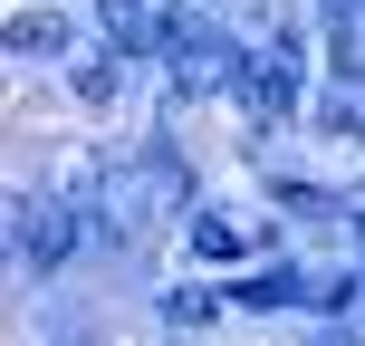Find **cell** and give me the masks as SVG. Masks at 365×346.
Listing matches in <instances>:
<instances>
[{
	"instance_id": "7",
	"label": "cell",
	"mask_w": 365,
	"mask_h": 346,
	"mask_svg": "<svg viewBox=\"0 0 365 346\" xmlns=\"http://www.w3.org/2000/svg\"><path fill=\"white\" fill-rule=\"evenodd\" d=\"M298 298H308V289H298L289 270H269V279H240V308H298Z\"/></svg>"
},
{
	"instance_id": "3",
	"label": "cell",
	"mask_w": 365,
	"mask_h": 346,
	"mask_svg": "<svg viewBox=\"0 0 365 346\" xmlns=\"http://www.w3.org/2000/svg\"><path fill=\"white\" fill-rule=\"evenodd\" d=\"M240 96H250L259 126H279V116L298 106V39H269V58H259V68H240Z\"/></svg>"
},
{
	"instance_id": "5",
	"label": "cell",
	"mask_w": 365,
	"mask_h": 346,
	"mask_svg": "<svg viewBox=\"0 0 365 346\" xmlns=\"http://www.w3.org/2000/svg\"><path fill=\"white\" fill-rule=\"evenodd\" d=\"M96 29H106L115 49H164V19H154V0H96Z\"/></svg>"
},
{
	"instance_id": "10",
	"label": "cell",
	"mask_w": 365,
	"mask_h": 346,
	"mask_svg": "<svg viewBox=\"0 0 365 346\" xmlns=\"http://www.w3.org/2000/svg\"><path fill=\"white\" fill-rule=\"evenodd\" d=\"M327 221H346V231L365 240V193H336V202H327Z\"/></svg>"
},
{
	"instance_id": "4",
	"label": "cell",
	"mask_w": 365,
	"mask_h": 346,
	"mask_svg": "<svg viewBox=\"0 0 365 346\" xmlns=\"http://www.w3.org/2000/svg\"><path fill=\"white\" fill-rule=\"evenodd\" d=\"M317 116L365 135V58H356V39H336V77H327V96H317Z\"/></svg>"
},
{
	"instance_id": "1",
	"label": "cell",
	"mask_w": 365,
	"mask_h": 346,
	"mask_svg": "<svg viewBox=\"0 0 365 346\" xmlns=\"http://www.w3.org/2000/svg\"><path fill=\"white\" fill-rule=\"evenodd\" d=\"M77 240H87V212L77 202H10V260L19 270H58Z\"/></svg>"
},
{
	"instance_id": "9",
	"label": "cell",
	"mask_w": 365,
	"mask_h": 346,
	"mask_svg": "<svg viewBox=\"0 0 365 346\" xmlns=\"http://www.w3.org/2000/svg\"><path fill=\"white\" fill-rule=\"evenodd\" d=\"M10 49H19V58L58 49V19H48V10H19V19H10Z\"/></svg>"
},
{
	"instance_id": "11",
	"label": "cell",
	"mask_w": 365,
	"mask_h": 346,
	"mask_svg": "<svg viewBox=\"0 0 365 346\" xmlns=\"http://www.w3.org/2000/svg\"><path fill=\"white\" fill-rule=\"evenodd\" d=\"M317 346H346V337H317Z\"/></svg>"
},
{
	"instance_id": "8",
	"label": "cell",
	"mask_w": 365,
	"mask_h": 346,
	"mask_svg": "<svg viewBox=\"0 0 365 346\" xmlns=\"http://www.w3.org/2000/svg\"><path fill=\"white\" fill-rule=\"evenodd\" d=\"M77 96H87V106H115V96H125V68H115V58H87V68H77Z\"/></svg>"
},
{
	"instance_id": "2",
	"label": "cell",
	"mask_w": 365,
	"mask_h": 346,
	"mask_svg": "<svg viewBox=\"0 0 365 346\" xmlns=\"http://www.w3.org/2000/svg\"><path fill=\"white\" fill-rule=\"evenodd\" d=\"M164 58H173V96H212V87H240V58L221 49L212 29H182V19H164Z\"/></svg>"
},
{
	"instance_id": "6",
	"label": "cell",
	"mask_w": 365,
	"mask_h": 346,
	"mask_svg": "<svg viewBox=\"0 0 365 346\" xmlns=\"http://www.w3.org/2000/svg\"><path fill=\"white\" fill-rule=\"evenodd\" d=\"M192 250H202V260H240V250H250V231H240L231 212H202V221H192Z\"/></svg>"
}]
</instances>
